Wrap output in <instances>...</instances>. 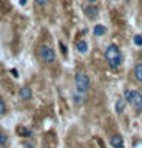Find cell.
<instances>
[{"label": "cell", "instance_id": "44dd1931", "mask_svg": "<svg viewBox=\"0 0 142 148\" xmlns=\"http://www.w3.org/2000/svg\"><path fill=\"white\" fill-rule=\"evenodd\" d=\"M20 5H22V6H25V5H26V0H20V2H19Z\"/></svg>", "mask_w": 142, "mask_h": 148}, {"label": "cell", "instance_id": "52a82bcc", "mask_svg": "<svg viewBox=\"0 0 142 148\" xmlns=\"http://www.w3.org/2000/svg\"><path fill=\"white\" fill-rule=\"evenodd\" d=\"M19 96H20V99H23V100H29L31 96H33V91H31V88H28V86H22L20 91H19Z\"/></svg>", "mask_w": 142, "mask_h": 148}, {"label": "cell", "instance_id": "4fadbf2b", "mask_svg": "<svg viewBox=\"0 0 142 148\" xmlns=\"http://www.w3.org/2000/svg\"><path fill=\"white\" fill-rule=\"evenodd\" d=\"M6 143H8V136L3 131H0V148L6 147Z\"/></svg>", "mask_w": 142, "mask_h": 148}, {"label": "cell", "instance_id": "9c48e42d", "mask_svg": "<svg viewBox=\"0 0 142 148\" xmlns=\"http://www.w3.org/2000/svg\"><path fill=\"white\" fill-rule=\"evenodd\" d=\"M133 74H134V79H136V80L142 83V63H137V65H134Z\"/></svg>", "mask_w": 142, "mask_h": 148}, {"label": "cell", "instance_id": "5b68a950", "mask_svg": "<svg viewBox=\"0 0 142 148\" xmlns=\"http://www.w3.org/2000/svg\"><path fill=\"white\" fill-rule=\"evenodd\" d=\"M110 145L111 148H123V139L121 134H113L110 137Z\"/></svg>", "mask_w": 142, "mask_h": 148}, {"label": "cell", "instance_id": "ffe728a7", "mask_svg": "<svg viewBox=\"0 0 142 148\" xmlns=\"http://www.w3.org/2000/svg\"><path fill=\"white\" fill-rule=\"evenodd\" d=\"M11 73H12V76H14V77H19V74H17L16 69H11Z\"/></svg>", "mask_w": 142, "mask_h": 148}, {"label": "cell", "instance_id": "30bf717a", "mask_svg": "<svg viewBox=\"0 0 142 148\" xmlns=\"http://www.w3.org/2000/svg\"><path fill=\"white\" fill-rule=\"evenodd\" d=\"M105 32H107V28H105L104 25H94V28H93V34L96 36V37H100V36H104Z\"/></svg>", "mask_w": 142, "mask_h": 148}, {"label": "cell", "instance_id": "8992f818", "mask_svg": "<svg viewBox=\"0 0 142 148\" xmlns=\"http://www.w3.org/2000/svg\"><path fill=\"white\" fill-rule=\"evenodd\" d=\"M125 106H127L125 97H119V99L116 100V103H114V110H116L117 114H122L123 111H125Z\"/></svg>", "mask_w": 142, "mask_h": 148}, {"label": "cell", "instance_id": "e0dca14e", "mask_svg": "<svg viewBox=\"0 0 142 148\" xmlns=\"http://www.w3.org/2000/svg\"><path fill=\"white\" fill-rule=\"evenodd\" d=\"M5 113V103H3V100L0 99V114Z\"/></svg>", "mask_w": 142, "mask_h": 148}, {"label": "cell", "instance_id": "7a4b0ae2", "mask_svg": "<svg viewBox=\"0 0 142 148\" xmlns=\"http://www.w3.org/2000/svg\"><path fill=\"white\" fill-rule=\"evenodd\" d=\"M123 97H125L127 103L131 105V108L136 111V113H141L142 111V94L139 91H133V90H127L123 92Z\"/></svg>", "mask_w": 142, "mask_h": 148}, {"label": "cell", "instance_id": "8fae6325", "mask_svg": "<svg viewBox=\"0 0 142 148\" xmlns=\"http://www.w3.org/2000/svg\"><path fill=\"white\" fill-rule=\"evenodd\" d=\"M17 131H19L20 136H23V137H31L33 136V131H31L29 128H26V127H19L17 128Z\"/></svg>", "mask_w": 142, "mask_h": 148}, {"label": "cell", "instance_id": "7402d4cb", "mask_svg": "<svg viewBox=\"0 0 142 148\" xmlns=\"http://www.w3.org/2000/svg\"><path fill=\"white\" fill-rule=\"evenodd\" d=\"M88 2H90V3H93V5H94V3H97V0H88Z\"/></svg>", "mask_w": 142, "mask_h": 148}, {"label": "cell", "instance_id": "ba28073f", "mask_svg": "<svg viewBox=\"0 0 142 148\" xmlns=\"http://www.w3.org/2000/svg\"><path fill=\"white\" fill-rule=\"evenodd\" d=\"M76 49L79 51L80 54H86V53H88V43H86L85 40H79L76 43Z\"/></svg>", "mask_w": 142, "mask_h": 148}, {"label": "cell", "instance_id": "7c38bea8", "mask_svg": "<svg viewBox=\"0 0 142 148\" xmlns=\"http://www.w3.org/2000/svg\"><path fill=\"white\" fill-rule=\"evenodd\" d=\"M85 12H86L88 17H96L97 16V8L96 6H88V8H85Z\"/></svg>", "mask_w": 142, "mask_h": 148}, {"label": "cell", "instance_id": "3957f363", "mask_svg": "<svg viewBox=\"0 0 142 148\" xmlns=\"http://www.w3.org/2000/svg\"><path fill=\"white\" fill-rule=\"evenodd\" d=\"M74 86H76V92L85 96L90 90V77L85 73H77L74 76Z\"/></svg>", "mask_w": 142, "mask_h": 148}, {"label": "cell", "instance_id": "d6986e66", "mask_svg": "<svg viewBox=\"0 0 142 148\" xmlns=\"http://www.w3.org/2000/svg\"><path fill=\"white\" fill-rule=\"evenodd\" d=\"M36 3H37V5H47L48 0H36Z\"/></svg>", "mask_w": 142, "mask_h": 148}, {"label": "cell", "instance_id": "5bb4252c", "mask_svg": "<svg viewBox=\"0 0 142 148\" xmlns=\"http://www.w3.org/2000/svg\"><path fill=\"white\" fill-rule=\"evenodd\" d=\"M84 97H85V96L79 94V92H74V94H73V99H74V103H77V105H80L82 102H84Z\"/></svg>", "mask_w": 142, "mask_h": 148}, {"label": "cell", "instance_id": "2e32d148", "mask_svg": "<svg viewBox=\"0 0 142 148\" xmlns=\"http://www.w3.org/2000/svg\"><path fill=\"white\" fill-rule=\"evenodd\" d=\"M59 46H60V49H62V53H63V56H67L68 54V49H67V46L62 43V42H59Z\"/></svg>", "mask_w": 142, "mask_h": 148}, {"label": "cell", "instance_id": "277c9868", "mask_svg": "<svg viewBox=\"0 0 142 148\" xmlns=\"http://www.w3.org/2000/svg\"><path fill=\"white\" fill-rule=\"evenodd\" d=\"M39 56L45 63H53L54 60H56V53H54V49L47 46V45H42L39 48Z\"/></svg>", "mask_w": 142, "mask_h": 148}, {"label": "cell", "instance_id": "ac0fdd59", "mask_svg": "<svg viewBox=\"0 0 142 148\" xmlns=\"http://www.w3.org/2000/svg\"><path fill=\"white\" fill-rule=\"evenodd\" d=\"M22 145H23V148H34L31 143H28V142H22Z\"/></svg>", "mask_w": 142, "mask_h": 148}, {"label": "cell", "instance_id": "9a60e30c", "mask_svg": "<svg viewBox=\"0 0 142 148\" xmlns=\"http://www.w3.org/2000/svg\"><path fill=\"white\" fill-rule=\"evenodd\" d=\"M133 43H134L136 46H142V36L136 34L134 37H133Z\"/></svg>", "mask_w": 142, "mask_h": 148}, {"label": "cell", "instance_id": "6da1fadb", "mask_svg": "<svg viewBox=\"0 0 142 148\" xmlns=\"http://www.w3.org/2000/svg\"><path fill=\"white\" fill-rule=\"evenodd\" d=\"M105 60L111 68H119L122 65V53L117 45H110L105 49Z\"/></svg>", "mask_w": 142, "mask_h": 148}]
</instances>
